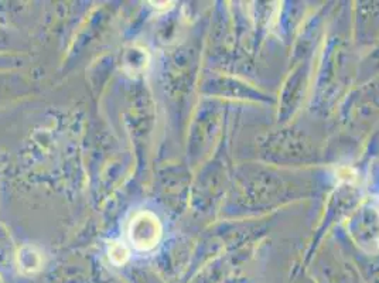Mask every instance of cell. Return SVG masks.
I'll list each match as a JSON object with an SVG mask.
<instances>
[{
  "instance_id": "6da1fadb",
  "label": "cell",
  "mask_w": 379,
  "mask_h": 283,
  "mask_svg": "<svg viewBox=\"0 0 379 283\" xmlns=\"http://www.w3.org/2000/svg\"><path fill=\"white\" fill-rule=\"evenodd\" d=\"M161 231L159 218L154 214L145 211L134 217L129 227V238L136 250L150 251L159 244Z\"/></svg>"
},
{
  "instance_id": "7a4b0ae2",
  "label": "cell",
  "mask_w": 379,
  "mask_h": 283,
  "mask_svg": "<svg viewBox=\"0 0 379 283\" xmlns=\"http://www.w3.org/2000/svg\"><path fill=\"white\" fill-rule=\"evenodd\" d=\"M19 265L20 269L26 273L37 272L41 268L40 254L33 248H23L19 254Z\"/></svg>"
},
{
  "instance_id": "3957f363",
  "label": "cell",
  "mask_w": 379,
  "mask_h": 283,
  "mask_svg": "<svg viewBox=\"0 0 379 283\" xmlns=\"http://www.w3.org/2000/svg\"><path fill=\"white\" fill-rule=\"evenodd\" d=\"M109 259L116 266H122L129 259V250L122 242H112L109 247Z\"/></svg>"
}]
</instances>
